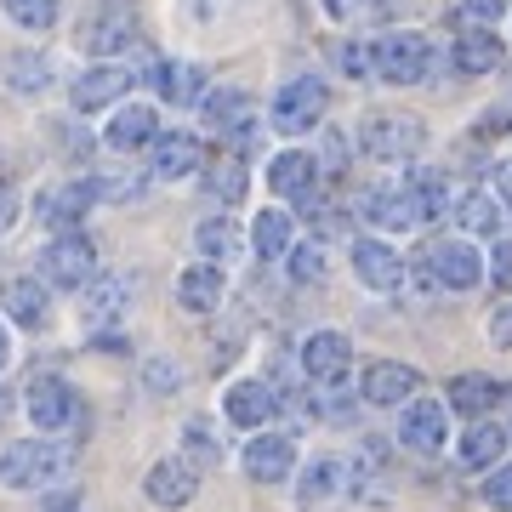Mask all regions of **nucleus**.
Returning a JSON list of instances; mask_svg holds the SVG:
<instances>
[{
    "instance_id": "a211bd4d",
    "label": "nucleus",
    "mask_w": 512,
    "mask_h": 512,
    "mask_svg": "<svg viewBox=\"0 0 512 512\" xmlns=\"http://www.w3.org/2000/svg\"><path fill=\"white\" fill-rule=\"evenodd\" d=\"M80 52L92 57H114L120 46H131L137 40V18H131V6H103V12H92V18L80 23Z\"/></svg>"
},
{
    "instance_id": "2eb2a0df",
    "label": "nucleus",
    "mask_w": 512,
    "mask_h": 512,
    "mask_svg": "<svg viewBox=\"0 0 512 512\" xmlns=\"http://www.w3.org/2000/svg\"><path fill=\"white\" fill-rule=\"evenodd\" d=\"M353 370V342L342 330H313L302 342V376L308 382H348Z\"/></svg>"
},
{
    "instance_id": "6ab92c4d",
    "label": "nucleus",
    "mask_w": 512,
    "mask_h": 512,
    "mask_svg": "<svg viewBox=\"0 0 512 512\" xmlns=\"http://www.w3.org/2000/svg\"><path fill=\"white\" fill-rule=\"evenodd\" d=\"M222 416L234 421V427H251V433H262V427L279 416V393H274L268 382H234L228 393H222Z\"/></svg>"
},
{
    "instance_id": "393cba45",
    "label": "nucleus",
    "mask_w": 512,
    "mask_h": 512,
    "mask_svg": "<svg viewBox=\"0 0 512 512\" xmlns=\"http://www.w3.org/2000/svg\"><path fill=\"white\" fill-rule=\"evenodd\" d=\"M450 410L456 416H467V421H478V416H490L495 404L507 399V382H495V376H484V370H467V376H456L450 382Z\"/></svg>"
},
{
    "instance_id": "72a5a7b5",
    "label": "nucleus",
    "mask_w": 512,
    "mask_h": 512,
    "mask_svg": "<svg viewBox=\"0 0 512 512\" xmlns=\"http://www.w3.org/2000/svg\"><path fill=\"white\" fill-rule=\"evenodd\" d=\"M6 80H12V92L35 97L40 86H52V63H46L40 52H12L6 57Z\"/></svg>"
},
{
    "instance_id": "4be33fe9",
    "label": "nucleus",
    "mask_w": 512,
    "mask_h": 512,
    "mask_svg": "<svg viewBox=\"0 0 512 512\" xmlns=\"http://www.w3.org/2000/svg\"><path fill=\"white\" fill-rule=\"evenodd\" d=\"M200 165H205L200 137H188V131H160V137H154V177H160V183H183Z\"/></svg>"
},
{
    "instance_id": "7ed1b4c3",
    "label": "nucleus",
    "mask_w": 512,
    "mask_h": 512,
    "mask_svg": "<svg viewBox=\"0 0 512 512\" xmlns=\"http://www.w3.org/2000/svg\"><path fill=\"white\" fill-rule=\"evenodd\" d=\"M359 148L382 165H404L427 148V126L404 109H376V114H365V126H359Z\"/></svg>"
},
{
    "instance_id": "e433bc0d",
    "label": "nucleus",
    "mask_w": 512,
    "mask_h": 512,
    "mask_svg": "<svg viewBox=\"0 0 512 512\" xmlns=\"http://www.w3.org/2000/svg\"><path fill=\"white\" fill-rule=\"evenodd\" d=\"M410 188H416V200H421V211H427V222L450 211V177H444V171H416V177H410Z\"/></svg>"
},
{
    "instance_id": "c9c22d12",
    "label": "nucleus",
    "mask_w": 512,
    "mask_h": 512,
    "mask_svg": "<svg viewBox=\"0 0 512 512\" xmlns=\"http://www.w3.org/2000/svg\"><path fill=\"white\" fill-rule=\"evenodd\" d=\"M57 12H63V0H6V18L18 29H29V35H46L57 23Z\"/></svg>"
},
{
    "instance_id": "5701e85b",
    "label": "nucleus",
    "mask_w": 512,
    "mask_h": 512,
    "mask_svg": "<svg viewBox=\"0 0 512 512\" xmlns=\"http://www.w3.org/2000/svg\"><path fill=\"white\" fill-rule=\"evenodd\" d=\"M120 92H131V69L120 63H103V69H86L74 80V109L80 114H97V109H114Z\"/></svg>"
},
{
    "instance_id": "bb28decb",
    "label": "nucleus",
    "mask_w": 512,
    "mask_h": 512,
    "mask_svg": "<svg viewBox=\"0 0 512 512\" xmlns=\"http://www.w3.org/2000/svg\"><path fill=\"white\" fill-rule=\"evenodd\" d=\"M342 484H348V467H342V461L336 456H313L308 467H302V484H296V501H302V507H330V501H336V495H342Z\"/></svg>"
},
{
    "instance_id": "8fccbe9b",
    "label": "nucleus",
    "mask_w": 512,
    "mask_h": 512,
    "mask_svg": "<svg viewBox=\"0 0 512 512\" xmlns=\"http://www.w3.org/2000/svg\"><path fill=\"white\" fill-rule=\"evenodd\" d=\"M325 12H330V18H336V23H342V18H348V12H353V0H325Z\"/></svg>"
},
{
    "instance_id": "0eeeda50",
    "label": "nucleus",
    "mask_w": 512,
    "mask_h": 512,
    "mask_svg": "<svg viewBox=\"0 0 512 512\" xmlns=\"http://www.w3.org/2000/svg\"><path fill=\"white\" fill-rule=\"evenodd\" d=\"M399 444L404 450H416V456H439L444 444H450V404L444 399H410L399 416Z\"/></svg>"
},
{
    "instance_id": "f704fd0d",
    "label": "nucleus",
    "mask_w": 512,
    "mask_h": 512,
    "mask_svg": "<svg viewBox=\"0 0 512 512\" xmlns=\"http://www.w3.org/2000/svg\"><path fill=\"white\" fill-rule=\"evenodd\" d=\"M194 245H200V256H211V262H234V251H239V228L228 217H205L200 222V234H194Z\"/></svg>"
},
{
    "instance_id": "f03ea898",
    "label": "nucleus",
    "mask_w": 512,
    "mask_h": 512,
    "mask_svg": "<svg viewBox=\"0 0 512 512\" xmlns=\"http://www.w3.org/2000/svg\"><path fill=\"white\" fill-rule=\"evenodd\" d=\"M416 274L433 285V291H478L484 279H490V262L478 256L473 239H433L427 251H421Z\"/></svg>"
},
{
    "instance_id": "dca6fc26",
    "label": "nucleus",
    "mask_w": 512,
    "mask_h": 512,
    "mask_svg": "<svg viewBox=\"0 0 512 512\" xmlns=\"http://www.w3.org/2000/svg\"><path fill=\"white\" fill-rule=\"evenodd\" d=\"M359 205H365V217L376 222V228H421V222H427V211H421L410 183H376Z\"/></svg>"
},
{
    "instance_id": "9d476101",
    "label": "nucleus",
    "mask_w": 512,
    "mask_h": 512,
    "mask_svg": "<svg viewBox=\"0 0 512 512\" xmlns=\"http://www.w3.org/2000/svg\"><path fill=\"white\" fill-rule=\"evenodd\" d=\"M97 200H103V194H97V177H80V183H52L35 200V211H40V222H46V228L74 234V228H80V217H86Z\"/></svg>"
},
{
    "instance_id": "79ce46f5",
    "label": "nucleus",
    "mask_w": 512,
    "mask_h": 512,
    "mask_svg": "<svg viewBox=\"0 0 512 512\" xmlns=\"http://www.w3.org/2000/svg\"><path fill=\"white\" fill-rule=\"evenodd\" d=\"M490 279H495V285H512V239H495V251H490Z\"/></svg>"
},
{
    "instance_id": "a878e982",
    "label": "nucleus",
    "mask_w": 512,
    "mask_h": 512,
    "mask_svg": "<svg viewBox=\"0 0 512 512\" xmlns=\"http://www.w3.org/2000/svg\"><path fill=\"white\" fill-rule=\"evenodd\" d=\"M222 285H228V274H222V262H194V268H183L177 274V302H183L188 313H211L222 308Z\"/></svg>"
},
{
    "instance_id": "ea45409f",
    "label": "nucleus",
    "mask_w": 512,
    "mask_h": 512,
    "mask_svg": "<svg viewBox=\"0 0 512 512\" xmlns=\"http://www.w3.org/2000/svg\"><path fill=\"white\" fill-rule=\"evenodd\" d=\"M336 63H342V74L365 80V74H376V46H359V40H336Z\"/></svg>"
},
{
    "instance_id": "603ef678",
    "label": "nucleus",
    "mask_w": 512,
    "mask_h": 512,
    "mask_svg": "<svg viewBox=\"0 0 512 512\" xmlns=\"http://www.w3.org/2000/svg\"><path fill=\"white\" fill-rule=\"evenodd\" d=\"M6 410H12V399H6V387H0V416H6Z\"/></svg>"
},
{
    "instance_id": "c85d7f7f",
    "label": "nucleus",
    "mask_w": 512,
    "mask_h": 512,
    "mask_svg": "<svg viewBox=\"0 0 512 512\" xmlns=\"http://www.w3.org/2000/svg\"><path fill=\"white\" fill-rule=\"evenodd\" d=\"M450 63H456L461 74H490L495 63H501V35H495V29H467V35H456Z\"/></svg>"
},
{
    "instance_id": "aec40b11",
    "label": "nucleus",
    "mask_w": 512,
    "mask_h": 512,
    "mask_svg": "<svg viewBox=\"0 0 512 512\" xmlns=\"http://www.w3.org/2000/svg\"><path fill=\"white\" fill-rule=\"evenodd\" d=\"M359 393H365V404H410L421 393V376L416 365H399V359H376V365L365 370V382H359Z\"/></svg>"
},
{
    "instance_id": "423d86ee",
    "label": "nucleus",
    "mask_w": 512,
    "mask_h": 512,
    "mask_svg": "<svg viewBox=\"0 0 512 512\" xmlns=\"http://www.w3.org/2000/svg\"><path fill=\"white\" fill-rule=\"evenodd\" d=\"M330 109V92L319 74H296V80H285L274 92V126L291 131V137H302V131H313L319 120H325Z\"/></svg>"
},
{
    "instance_id": "a18cd8bd",
    "label": "nucleus",
    "mask_w": 512,
    "mask_h": 512,
    "mask_svg": "<svg viewBox=\"0 0 512 512\" xmlns=\"http://www.w3.org/2000/svg\"><path fill=\"white\" fill-rule=\"evenodd\" d=\"M512 0H467V18H478V23H495L501 12H507Z\"/></svg>"
},
{
    "instance_id": "7c9ffc66",
    "label": "nucleus",
    "mask_w": 512,
    "mask_h": 512,
    "mask_svg": "<svg viewBox=\"0 0 512 512\" xmlns=\"http://www.w3.org/2000/svg\"><path fill=\"white\" fill-rule=\"evenodd\" d=\"M291 211H262V217L251 222V251L262 256V262H279V256H291Z\"/></svg>"
},
{
    "instance_id": "1a4fd4ad",
    "label": "nucleus",
    "mask_w": 512,
    "mask_h": 512,
    "mask_svg": "<svg viewBox=\"0 0 512 512\" xmlns=\"http://www.w3.org/2000/svg\"><path fill=\"white\" fill-rule=\"evenodd\" d=\"M143 495L154 501V507H165V512H183L194 495H200V467L188 456H165V461H154L148 467V478H143Z\"/></svg>"
},
{
    "instance_id": "39448f33",
    "label": "nucleus",
    "mask_w": 512,
    "mask_h": 512,
    "mask_svg": "<svg viewBox=\"0 0 512 512\" xmlns=\"http://www.w3.org/2000/svg\"><path fill=\"white\" fill-rule=\"evenodd\" d=\"M427 69H433V40L427 35L393 29V35L376 40V74L387 86H416V80H427Z\"/></svg>"
},
{
    "instance_id": "de8ad7c7",
    "label": "nucleus",
    "mask_w": 512,
    "mask_h": 512,
    "mask_svg": "<svg viewBox=\"0 0 512 512\" xmlns=\"http://www.w3.org/2000/svg\"><path fill=\"white\" fill-rule=\"evenodd\" d=\"M12 222H18V194H12V188L0 183V234H6Z\"/></svg>"
},
{
    "instance_id": "6e6552de",
    "label": "nucleus",
    "mask_w": 512,
    "mask_h": 512,
    "mask_svg": "<svg viewBox=\"0 0 512 512\" xmlns=\"http://www.w3.org/2000/svg\"><path fill=\"white\" fill-rule=\"evenodd\" d=\"M268 188H274L279 200H296L302 211L319 205V160H313L308 148H279L274 160H268Z\"/></svg>"
},
{
    "instance_id": "49530a36",
    "label": "nucleus",
    "mask_w": 512,
    "mask_h": 512,
    "mask_svg": "<svg viewBox=\"0 0 512 512\" xmlns=\"http://www.w3.org/2000/svg\"><path fill=\"white\" fill-rule=\"evenodd\" d=\"M490 183H495V194H501V205H512V160H501L490 171Z\"/></svg>"
},
{
    "instance_id": "c03bdc74",
    "label": "nucleus",
    "mask_w": 512,
    "mask_h": 512,
    "mask_svg": "<svg viewBox=\"0 0 512 512\" xmlns=\"http://www.w3.org/2000/svg\"><path fill=\"white\" fill-rule=\"evenodd\" d=\"M490 342L495 348H512V302H501V308L490 313Z\"/></svg>"
},
{
    "instance_id": "2f4dec72",
    "label": "nucleus",
    "mask_w": 512,
    "mask_h": 512,
    "mask_svg": "<svg viewBox=\"0 0 512 512\" xmlns=\"http://www.w3.org/2000/svg\"><path fill=\"white\" fill-rule=\"evenodd\" d=\"M200 92H205V74H200V63H160V97L165 103H177V109H188V103H200Z\"/></svg>"
},
{
    "instance_id": "a19ab883",
    "label": "nucleus",
    "mask_w": 512,
    "mask_h": 512,
    "mask_svg": "<svg viewBox=\"0 0 512 512\" xmlns=\"http://www.w3.org/2000/svg\"><path fill=\"white\" fill-rule=\"evenodd\" d=\"M143 382L154 387V393H177V387H183V376H177V365H171V359H148Z\"/></svg>"
},
{
    "instance_id": "37998d69",
    "label": "nucleus",
    "mask_w": 512,
    "mask_h": 512,
    "mask_svg": "<svg viewBox=\"0 0 512 512\" xmlns=\"http://www.w3.org/2000/svg\"><path fill=\"white\" fill-rule=\"evenodd\" d=\"M188 444H194V456H200V461H217L222 456V444H211V427H205V421H188Z\"/></svg>"
},
{
    "instance_id": "ddd939ff",
    "label": "nucleus",
    "mask_w": 512,
    "mask_h": 512,
    "mask_svg": "<svg viewBox=\"0 0 512 512\" xmlns=\"http://www.w3.org/2000/svg\"><path fill=\"white\" fill-rule=\"evenodd\" d=\"M239 461H245V478L251 484H285L296 473V439L291 433H256Z\"/></svg>"
},
{
    "instance_id": "412c9836",
    "label": "nucleus",
    "mask_w": 512,
    "mask_h": 512,
    "mask_svg": "<svg viewBox=\"0 0 512 512\" xmlns=\"http://www.w3.org/2000/svg\"><path fill=\"white\" fill-rule=\"evenodd\" d=\"M507 444H512V433L501 427V421L478 416L473 427L461 433V444H456V461L467 467V473H490V467H501V456H507Z\"/></svg>"
},
{
    "instance_id": "3c124183",
    "label": "nucleus",
    "mask_w": 512,
    "mask_h": 512,
    "mask_svg": "<svg viewBox=\"0 0 512 512\" xmlns=\"http://www.w3.org/2000/svg\"><path fill=\"white\" fill-rule=\"evenodd\" d=\"M12 359V336H6V325H0V365Z\"/></svg>"
},
{
    "instance_id": "58836bf2",
    "label": "nucleus",
    "mask_w": 512,
    "mask_h": 512,
    "mask_svg": "<svg viewBox=\"0 0 512 512\" xmlns=\"http://www.w3.org/2000/svg\"><path fill=\"white\" fill-rule=\"evenodd\" d=\"M291 279L296 285H319L325 279V245H291Z\"/></svg>"
},
{
    "instance_id": "c756f323",
    "label": "nucleus",
    "mask_w": 512,
    "mask_h": 512,
    "mask_svg": "<svg viewBox=\"0 0 512 512\" xmlns=\"http://www.w3.org/2000/svg\"><path fill=\"white\" fill-rule=\"evenodd\" d=\"M456 228H467L473 239H501V194H461L456 200Z\"/></svg>"
},
{
    "instance_id": "4468645a",
    "label": "nucleus",
    "mask_w": 512,
    "mask_h": 512,
    "mask_svg": "<svg viewBox=\"0 0 512 512\" xmlns=\"http://www.w3.org/2000/svg\"><path fill=\"white\" fill-rule=\"evenodd\" d=\"M131 308V279L126 274H97L86 291H80V325L86 330H109L120 325Z\"/></svg>"
},
{
    "instance_id": "f257e3e1",
    "label": "nucleus",
    "mask_w": 512,
    "mask_h": 512,
    "mask_svg": "<svg viewBox=\"0 0 512 512\" xmlns=\"http://www.w3.org/2000/svg\"><path fill=\"white\" fill-rule=\"evenodd\" d=\"M74 456L69 444H52V439H18L0 450V484L6 490H52L57 478H69Z\"/></svg>"
},
{
    "instance_id": "20e7f679",
    "label": "nucleus",
    "mask_w": 512,
    "mask_h": 512,
    "mask_svg": "<svg viewBox=\"0 0 512 512\" xmlns=\"http://www.w3.org/2000/svg\"><path fill=\"white\" fill-rule=\"evenodd\" d=\"M40 279L52 291H86L97 279V245L86 234H57L46 251H40Z\"/></svg>"
},
{
    "instance_id": "4c0bfd02",
    "label": "nucleus",
    "mask_w": 512,
    "mask_h": 512,
    "mask_svg": "<svg viewBox=\"0 0 512 512\" xmlns=\"http://www.w3.org/2000/svg\"><path fill=\"white\" fill-rule=\"evenodd\" d=\"M478 501H484L490 512H512V461H501V467H490V473H484Z\"/></svg>"
},
{
    "instance_id": "f8f14e48",
    "label": "nucleus",
    "mask_w": 512,
    "mask_h": 512,
    "mask_svg": "<svg viewBox=\"0 0 512 512\" xmlns=\"http://www.w3.org/2000/svg\"><path fill=\"white\" fill-rule=\"evenodd\" d=\"M0 308H6V319L23 330H46L52 325V285L40 274H18L0 285Z\"/></svg>"
},
{
    "instance_id": "9b49d317",
    "label": "nucleus",
    "mask_w": 512,
    "mask_h": 512,
    "mask_svg": "<svg viewBox=\"0 0 512 512\" xmlns=\"http://www.w3.org/2000/svg\"><path fill=\"white\" fill-rule=\"evenodd\" d=\"M29 421L40 433H63L80 421V393H74L63 376H35L29 382Z\"/></svg>"
},
{
    "instance_id": "b1692460",
    "label": "nucleus",
    "mask_w": 512,
    "mask_h": 512,
    "mask_svg": "<svg viewBox=\"0 0 512 512\" xmlns=\"http://www.w3.org/2000/svg\"><path fill=\"white\" fill-rule=\"evenodd\" d=\"M109 148L114 154H137V148H154V137H160V114L148 109V103H126V109H114L109 120Z\"/></svg>"
},
{
    "instance_id": "473e14b6",
    "label": "nucleus",
    "mask_w": 512,
    "mask_h": 512,
    "mask_svg": "<svg viewBox=\"0 0 512 512\" xmlns=\"http://www.w3.org/2000/svg\"><path fill=\"white\" fill-rule=\"evenodd\" d=\"M205 194H217L222 205H234L245 194V154H222L205 165Z\"/></svg>"
},
{
    "instance_id": "f3484780",
    "label": "nucleus",
    "mask_w": 512,
    "mask_h": 512,
    "mask_svg": "<svg viewBox=\"0 0 512 512\" xmlns=\"http://www.w3.org/2000/svg\"><path fill=\"white\" fill-rule=\"evenodd\" d=\"M353 274L365 291H399L404 285V256L387 239H353Z\"/></svg>"
},
{
    "instance_id": "09e8293b",
    "label": "nucleus",
    "mask_w": 512,
    "mask_h": 512,
    "mask_svg": "<svg viewBox=\"0 0 512 512\" xmlns=\"http://www.w3.org/2000/svg\"><path fill=\"white\" fill-rule=\"evenodd\" d=\"M507 126H512V103H501V109H490L478 120V131H507Z\"/></svg>"
},
{
    "instance_id": "cd10ccee",
    "label": "nucleus",
    "mask_w": 512,
    "mask_h": 512,
    "mask_svg": "<svg viewBox=\"0 0 512 512\" xmlns=\"http://www.w3.org/2000/svg\"><path fill=\"white\" fill-rule=\"evenodd\" d=\"M200 120L217 131V137H234L239 126L256 120V103H251V92H234V86H228V92H211L200 103Z\"/></svg>"
}]
</instances>
